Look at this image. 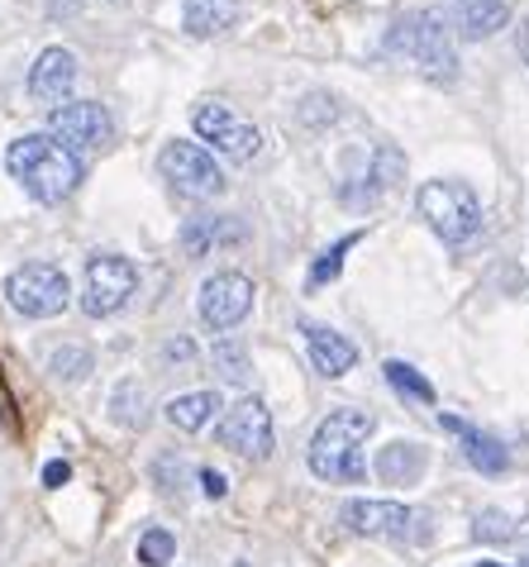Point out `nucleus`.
<instances>
[{
  "mask_svg": "<svg viewBox=\"0 0 529 567\" xmlns=\"http://www.w3.org/2000/svg\"><path fill=\"white\" fill-rule=\"evenodd\" d=\"M6 167H10V177L20 182L29 196L43 200V206L68 200L76 192V182H82V157H76L72 148H62L53 134L14 138L10 153H6Z\"/></svg>",
  "mask_w": 529,
  "mask_h": 567,
  "instance_id": "obj_1",
  "label": "nucleus"
},
{
  "mask_svg": "<svg viewBox=\"0 0 529 567\" xmlns=\"http://www.w3.org/2000/svg\"><path fill=\"white\" fill-rule=\"evenodd\" d=\"M372 430H377V420L367 411H330L310 439V472L320 482H363V444Z\"/></svg>",
  "mask_w": 529,
  "mask_h": 567,
  "instance_id": "obj_2",
  "label": "nucleus"
},
{
  "mask_svg": "<svg viewBox=\"0 0 529 567\" xmlns=\"http://www.w3.org/2000/svg\"><path fill=\"white\" fill-rule=\"evenodd\" d=\"M392 53H406L429 82H454L458 76V49H454V39H448V24L439 10L406 14V20L392 29Z\"/></svg>",
  "mask_w": 529,
  "mask_h": 567,
  "instance_id": "obj_3",
  "label": "nucleus"
},
{
  "mask_svg": "<svg viewBox=\"0 0 529 567\" xmlns=\"http://www.w3.org/2000/svg\"><path fill=\"white\" fill-rule=\"evenodd\" d=\"M419 215L444 244H468L481 229V200L468 182H425L419 186Z\"/></svg>",
  "mask_w": 529,
  "mask_h": 567,
  "instance_id": "obj_4",
  "label": "nucleus"
},
{
  "mask_svg": "<svg viewBox=\"0 0 529 567\" xmlns=\"http://www.w3.org/2000/svg\"><path fill=\"white\" fill-rule=\"evenodd\" d=\"M6 296L10 306L29 315V320H53V315L68 310L72 301V287H68V272L53 262H24L14 267L10 281H6Z\"/></svg>",
  "mask_w": 529,
  "mask_h": 567,
  "instance_id": "obj_5",
  "label": "nucleus"
},
{
  "mask_svg": "<svg viewBox=\"0 0 529 567\" xmlns=\"http://www.w3.org/2000/svg\"><path fill=\"white\" fill-rule=\"evenodd\" d=\"M191 120H196V134L210 138L215 153L229 157V163H253L258 148H262V134L248 120H239L229 105H220V101H200L191 110Z\"/></svg>",
  "mask_w": 529,
  "mask_h": 567,
  "instance_id": "obj_6",
  "label": "nucleus"
},
{
  "mask_svg": "<svg viewBox=\"0 0 529 567\" xmlns=\"http://www.w3.org/2000/svg\"><path fill=\"white\" fill-rule=\"evenodd\" d=\"M49 130L58 144L72 148L76 157L96 153L115 138V124L105 115V105H96V101H62L58 110H49Z\"/></svg>",
  "mask_w": 529,
  "mask_h": 567,
  "instance_id": "obj_7",
  "label": "nucleus"
},
{
  "mask_svg": "<svg viewBox=\"0 0 529 567\" xmlns=\"http://www.w3.org/2000/svg\"><path fill=\"white\" fill-rule=\"evenodd\" d=\"M138 287V272H134V262L129 258H120V254H96L86 262V287H82V310L86 315H115L124 301L134 296Z\"/></svg>",
  "mask_w": 529,
  "mask_h": 567,
  "instance_id": "obj_8",
  "label": "nucleus"
},
{
  "mask_svg": "<svg viewBox=\"0 0 529 567\" xmlns=\"http://www.w3.org/2000/svg\"><path fill=\"white\" fill-rule=\"evenodd\" d=\"M158 167L181 196H220L225 192V172L215 167V157L200 144H186V138H177V144H167L158 153Z\"/></svg>",
  "mask_w": 529,
  "mask_h": 567,
  "instance_id": "obj_9",
  "label": "nucleus"
},
{
  "mask_svg": "<svg viewBox=\"0 0 529 567\" xmlns=\"http://www.w3.org/2000/svg\"><path fill=\"white\" fill-rule=\"evenodd\" d=\"M215 439H220L229 453H243V458H268L272 453V415H268V405H262L258 396L239 401L235 411L220 420Z\"/></svg>",
  "mask_w": 529,
  "mask_h": 567,
  "instance_id": "obj_10",
  "label": "nucleus"
},
{
  "mask_svg": "<svg viewBox=\"0 0 529 567\" xmlns=\"http://www.w3.org/2000/svg\"><path fill=\"white\" fill-rule=\"evenodd\" d=\"M248 310H253V281L243 272H215L200 287V320L210 329H235L248 320Z\"/></svg>",
  "mask_w": 529,
  "mask_h": 567,
  "instance_id": "obj_11",
  "label": "nucleus"
},
{
  "mask_svg": "<svg viewBox=\"0 0 529 567\" xmlns=\"http://www.w3.org/2000/svg\"><path fill=\"white\" fill-rule=\"evenodd\" d=\"M344 525L367 539H406L415 525V511L401 501H349L344 506Z\"/></svg>",
  "mask_w": 529,
  "mask_h": 567,
  "instance_id": "obj_12",
  "label": "nucleus"
},
{
  "mask_svg": "<svg viewBox=\"0 0 529 567\" xmlns=\"http://www.w3.org/2000/svg\"><path fill=\"white\" fill-rule=\"evenodd\" d=\"M72 86H76V58L68 49H43L34 68H29V96L58 110L72 96Z\"/></svg>",
  "mask_w": 529,
  "mask_h": 567,
  "instance_id": "obj_13",
  "label": "nucleus"
},
{
  "mask_svg": "<svg viewBox=\"0 0 529 567\" xmlns=\"http://www.w3.org/2000/svg\"><path fill=\"white\" fill-rule=\"evenodd\" d=\"M444 430H454V434L463 439V453H468V463H473L477 472H487V477H501V472L510 467V453H506L501 439L481 434V430H473V424H463V420H454V415H444Z\"/></svg>",
  "mask_w": 529,
  "mask_h": 567,
  "instance_id": "obj_14",
  "label": "nucleus"
},
{
  "mask_svg": "<svg viewBox=\"0 0 529 567\" xmlns=\"http://www.w3.org/2000/svg\"><path fill=\"white\" fill-rule=\"evenodd\" d=\"M239 20V0H186L181 6V24L191 39H215Z\"/></svg>",
  "mask_w": 529,
  "mask_h": 567,
  "instance_id": "obj_15",
  "label": "nucleus"
},
{
  "mask_svg": "<svg viewBox=\"0 0 529 567\" xmlns=\"http://www.w3.org/2000/svg\"><path fill=\"white\" fill-rule=\"evenodd\" d=\"M305 339H310V358H315V368H320L324 377H344L353 362H357V349H353L344 334H334V329L305 324Z\"/></svg>",
  "mask_w": 529,
  "mask_h": 567,
  "instance_id": "obj_16",
  "label": "nucleus"
},
{
  "mask_svg": "<svg viewBox=\"0 0 529 567\" xmlns=\"http://www.w3.org/2000/svg\"><path fill=\"white\" fill-rule=\"evenodd\" d=\"M215 411H225L220 405V391H186V396L177 401H167V424L181 434H196V430H206V424L215 420Z\"/></svg>",
  "mask_w": 529,
  "mask_h": 567,
  "instance_id": "obj_17",
  "label": "nucleus"
},
{
  "mask_svg": "<svg viewBox=\"0 0 529 567\" xmlns=\"http://www.w3.org/2000/svg\"><path fill=\"white\" fill-rule=\"evenodd\" d=\"M377 477L392 486H411L425 477V449L419 444H386L377 453Z\"/></svg>",
  "mask_w": 529,
  "mask_h": 567,
  "instance_id": "obj_18",
  "label": "nucleus"
},
{
  "mask_svg": "<svg viewBox=\"0 0 529 567\" xmlns=\"http://www.w3.org/2000/svg\"><path fill=\"white\" fill-rule=\"evenodd\" d=\"M510 6L506 0H458V29L463 39H491L496 29H506Z\"/></svg>",
  "mask_w": 529,
  "mask_h": 567,
  "instance_id": "obj_19",
  "label": "nucleus"
},
{
  "mask_svg": "<svg viewBox=\"0 0 529 567\" xmlns=\"http://www.w3.org/2000/svg\"><path fill=\"white\" fill-rule=\"evenodd\" d=\"M243 239V225L235 215H225V219H215V215H200V219H191L186 225V234H181V244H186V254L191 258H200L210 244H239Z\"/></svg>",
  "mask_w": 529,
  "mask_h": 567,
  "instance_id": "obj_20",
  "label": "nucleus"
},
{
  "mask_svg": "<svg viewBox=\"0 0 529 567\" xmlns=\"http://www.w3.org/2000/svg\"><path fill=\"white\" fill-rule=\"evenodd\" d=\"M382 372H386V382H392L401 396H411V401H419V405H429V401H434V386L411 368V362H396V358H392Z\"/></svg>",
  "mask_w": 529,
  "mask_h": 567,
  "instance_id": "obj_21",
  "label": "nucleus"
},
{
  "mask_svg": "<svg viewBox=\"0 0 529 567\" xmlns=\"http://www.w3.org/2000/svg\"><path fill=\"white\" fill-rule=\"evenodd\" d=\"M173 554H177L173 529H148L144 539H138V563H144V567H163V563H173Z\"/></svg>",
  "mask_w": 529,
  "mask_h": 567,
  "instance_id": "obj_22",
  "label": "nucleus"
},
{
  "mask_svg": "<svg viewBox=\"0 0 529 567\" xmlns=\"http://www.w3.org/2000/svg\"><path fill=\"white\" fill-rule=\"evenodd\" d=\"M115 420L120 424H144V405H148V396H144V386L138 382H124L120 391H115Z\"/></svg>",
  "mask_w": 529,
  "mask_h": 567,
  "instance_id": "obj_23",
  "label": "nucleus"
},
{
  "mask_svg": "<svg viewBox=\"0 0 529 567\" xmlns=\"http://www.w3.org/2000/svg\"><path fill=\"white\" fill-rule=\"evenodd\" d=\"M49 368H53V377H62V382H76V377L91 372V353L86 349H58Z\"/></svg>",
  "mask_w": 529,
  "mask_h": 567,
  "instance_id": "obj_24",
  "label": "nucleus"
},
{
  "mask_svg": "<svg viewBox=\"0 0 529 567\" xmlns=\"http://www.w3.org/2000/svg\"><path fill=\"white\" fill-rule=\"evenodd\" d=\"M353 244H357V234H349V239H339V244L330 248V254H324V258L315 262V272H310V287H320V281H330V277L339 272V258H344Z\"/></svg>",
  "mask_w": 529,
  "mask_h": 567,
  "instance_id": "obj_25",
  "label": "nucleus"
},
{
  "mask_svg": "<svg viewBox=\"0 0 529 567\" xmlns=\"http://www.w3.org/2000/svg\"><path fill=\"white\" fill-rule=\"evenodd\" d=\"M516 534V525H510L506 511H481L477 515V539H510Z\"/></svg>",
  "mask_w": 529,
  "mask_h": 567,
  "instance_id": "obj_26",
  "label": "nucleus"
},
{
  "mask_svg": "<svg viewBox=\"0 0 529 567\" xmlns=\"http://www.w3.org/2000/svg\"><path fill=\"white\" fill-rule=\"evenodd\" d=\"M215 362H220V368H225L229 382H243V377H248V362H243V353H239V349H229V343H220V349H215Z\"/></svg>",
  "mask_w": 529,
  "mask_h": 567,
  "instance_id": "obj_27",
  "label": "nucleus"
},
{
  "mask_svg": "<svg viewBox=\"0 0 529 567\" xmlns=\"http://www.w3.org/2000/svg\"><path fill=\"white\" fill-rule=\"evenodd\" d=\"M200 486H206V496H215V501H220V496L229 492V486H225V472H215V467L200 472Z\"/></svg>",
  "mask_w": 529,
  "mask_h": 567,
  "instance_id": "obj_28",
  "label": "nucleus"
},
{
  "mask_svg": "<svg viewBox=\"0 0 529 567\" xmlns=\"http://www.w3.org/2000/svg\"><path fill=\"white\" fill-rule=\"evenodd\" d=\"M68 477H72V467H68V463H49V467H43V486H62Z\"/></svg>",
  "mask_w": 529,
  "mask_h": 567,
  "instance_id": "obj_29",
  "label": "nucleus"
},
{
  "mask_svg": "<svg viewBox=\"0 0 529 567\" xmlns=\"http://www.w3.org/2000/svg\"><path fill=\"white\" fill-rule=\"evenodd\" d=\"M520 53H525V62H529V24H525V39H520Z\"/></svg>",
  "mask_w": 529,
  "mask_h": 567,
  "instance_id": "obj_30",
  "label": "nucleus"
},
{
  "mask_svg": "<svg viewBox=\"0 0 529 567\" xmlns=\"http://www.w3.org/2000/svg\"><path fill=\"white\" fill-rule=\"evenodd\" d=\"M477 567H501V563H477Z\"/></svg>",
  "mask_w": 529,
  "mask_h": 567,
  "instance_id": "obj_31",
  "label": "nucleus"
},
{
  "mask_svg": "<svg viewBox=\"0 0 529 567\" xmlns=\"http://www.w3.org/2000/svg\"><path fill=\"white\" fill-rule=\"evenodd\" d=\"M525 567H529V563H525Z\"/></svg>",
  "mask_w": 529,
  "mask_h": 567,
  "instance_id": "obj_32",
  "label": "nucleus"
}]
</instances>
